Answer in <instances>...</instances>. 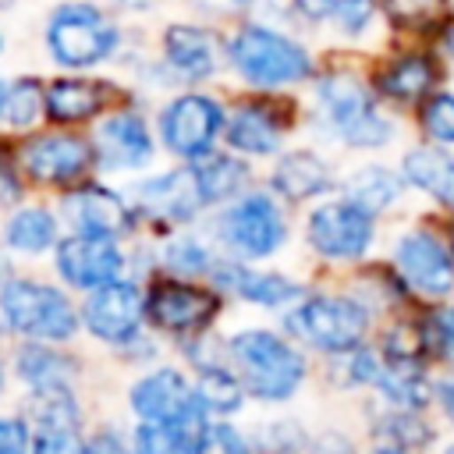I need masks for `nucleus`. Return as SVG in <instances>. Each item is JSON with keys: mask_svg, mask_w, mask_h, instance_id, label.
Returning <instances> with one entry per match:
<instances>
[{"mask_svg": "<svg viewBox=\"0 0 454 454\" xmlns=\"http://www.w3.org/2000/svg\"><path fill=\"white\" fill-rule=\"evenodd\" d=\"M312 124L358 153H380L401 138V114H394L365 74V53L330 50L309 82Z\"/></svg>", "mask_w": 454, "mask_h": 454, "instance_id": "f257e3e1", "label": "nucleus"}, {"mask_svg": "<svg viewBox=\"0 0 454 454\" xmlns=\"http://www.w3.org/2000/svg\"><path fill=\"white\" fill-rule=\"evenodd\" d=\"M227 64L238 71V78L259 92H291L316 78L323 57L312 50V43L277 21V18H245L234 25V32L223 43Z\"/></svg>", "mask_w": 454, "mask_h": 454, "instance_id": "f03ea898", "label": "nucleus"}, {"mask_svg": "<svg viewBox=\"0 0 454 454\" xmlns=\"http://www.w3.org/2000/svg\"><path fill=\"white\" fill-rule=\"evenodd\" d=\"M365 74L394 114H411L429 92L454 78V67L436 43L387 35L376 50L365 53Z\"/></svg>", "mask_w": 454, "mask_h": 454, "instance_id": "7ed1b4c3", "label": "nucleus"}, {"mask_svg": "<svg viewBox=\"0 0 454 454\" xmlns=\"http://www.w3.org/2000/svg\"><path fill=\"white\" fill-rule=\"evenodd\" d=\"M273 18L298 32H323L333 50L369 53L387 39L380 0H266Z\"/></svg>", "mask_w": 454, "mask_h": 454, "instance_id": "20e7f679", "label": "nucleus"}, {"mask_svg": "<svg viewBox=\"0 0 454 454\" xmlns=\"http://www.w3.org/2000/svg\"><path fill=\"white\" fill-rule=\"evenodd\" d=\"M117 46H121L117 21L89 0H67L53 7L46 21V50L60 67H71V71L96 67L110 60Z\"/></svg>", "mask_w": 454, "mask_h": 454, "instance_id": "39448f33", "label": "nucleus"}, {"mask_svg": "<svg viewBox=\"0 0 454 454\" xmlns=\"http://www.w3.org/2000/svg\"><path fill=\"white\" fill-rule=\"evenodd\" d=\"M231 355H234V362H238L248 390L255 397H262V401H284V397H291L294 387L305 376L301 355L287 340H280V337H273L266 330L238 333L231 340Z\"/></svg>", "mask_w": 454, "mask_h": 454, "instance_id": "423d86ee", "label": "nucleus"}, {"mask_svg": "<svg viewBox=\"0 0 454 454\" xmlns=\"http://www.w3.org/2000/svg\"><path fill=\"white\" fill-rule=\"evenodd\" d=\"M298 121V103L287 92H262L241 99L223 124L227 145L245 156H273L284 145V135Z\"/></svg>", "mask_w": 454, "mask_h": 454, "instance_id": "0eeeda50", "label": "nucleus"}, {"mask_svg": "<svg viewBox=\"0 0 454 454\" xmlns=\"http://www.w3.org/2000/svg\"><path fill=\"white\" fill-rule=\"evenodd\" d=\"M369 326V312L351 298H309L287 316V330L319 351H355Z\"/></svg>", "mask_w": 454, "mask_h": 454, "instance_id": "6e6552de", "label": "nucleus"}, {"mask_svg": "<svg viewBox=\"0 0 454 454\" xmlns=\"http://www.w3.org/2000/svg\"><path fill=\"white\" fill-rule=\"evenodd\" d=\"M4 319L28 337H46V340H64L74 330V312L67 298L57 287L35 284V280H14L0 294Z\"/></svg>", "mask_w": 454, "mask_h": 454, "instance_id": "1a4fd4ad", "label": "nucleus"}, {"mask_svg": "<svg viewBox=\"0 0 454 454\" xmlns=\"http://www.w3.org/2000/svg\"><path fill=\"white\" fill-rule=\"evenodd\" d=\"M227 114L213 96L202 92H184L177 99H170L160 114V135L163 145L184 160H199L209 153V145L216 142V135L223 131Z\"/></svg>", "mask_w": 454, "mask_h": 454, "instance_id": "9d476101", "label": "nucleus"}, {"mask_svg": "<svg viewBox=\"0 0 454 454\" xmlns=\"http://www.w3.org/2000/svg\"><path fill=\"white\" fill-rule=\"evenodd\" d=\"M309 241L330 259H358L372 241V213L351 199H333L312 209Z\"/></svg>", "mask_w": 454, "mask_h": 454, "instance_id": "9b49d317", "label": "nucleus"}, {"mask_svg": "<svg viewBox=\"0 0 454 454\" xmlns=\"http://www.w3.org/2000/svg\"><path fill=\"white\" fill-rule=\"evenodd\" d=\"M220 231L245 255H270L287 238V227H284V216H280L277 202L270 195H259V192L245 195L241 202H234L223 213Z\"/></svg>", "mask_w": 454, "mask_h": 454, "instance_id": "f8f14e48", "label": "nucleus"}, {"mask_svg": "<svg viewBox=\"0 0 454 454\" xmlns=\"http://www.w3.org/2000/svg\"><path fill=\"white\" fill-rule=\"evenodd\" d=\"M397 266L404 273V284L429 294L443 298L454 291V255L443 248V241L429 231H408L397 241Z\"/></svg>", "mask_w": 454, "mask_h": 454, "instance_id": "ddd939ff", "label": "nucleus"}, {"mask_svg": "<svg viewBox=\"0 0 454 454\" xmlns=\"http://www.w3.org/2000/svg\"><path fill=\"white\" fill-rule=\"evenodd\" d=\"M21 163L43 184H71L89 170L92 145L78 135H43L21 149Z\"/></svg>", "mask_w": 454, "mask_h": 454, "instance_id": "4468645a", "label": "nucleus"}, {"mask_svg": "<svg viewBox=\"0 0 454 454\" xmlns=\"http://www.w3.org/2000/svg\"><path fill=\"white\" fill-rule=\"evenodd\" d=\"M57 270L74 287H103L117 280V273L124 270V259L114 248V238L74 234L57 245Z\"/></svg>", "mask_w": 454, "mask_h": 454, "instance_id": "2eb2a0df", "label": "nucleus"}, {"mask_svg": "<svg viewBox=\"0 0 454 454\" xmlns=\"http://www.w3.org/2000/svg\"><path fill=\"white\" fill-rule=\"evenodd\" d=\"M131 408L153 422H195L202 401L184 383L181 372L160 369V372H153L131 387Z\"/></svg>", "mask_w": 454, "mask_h": 454, "instance_id": "dca6fc26", "label": "nucleus"}, {"mask_svg": "<svg viewBox=\"0 0 454 454\" xmlns=\"http://www.w3.org/2000/svg\"><path fill=\"white\" fill-rule=\"evenodd\" d=\"M142 309H145V301H142V294H138L135 284L110 280V284L96 287V294L85 301L82 312H85V326H89L96 337L121 344V340H128V337L138 330Z\"/></svg>", "mask_w": 454, "mask_h": 454, "instance_id": "f3484780", "label": "nucleus"}, {"mask_svg": "<svg viewBox=\"0 0 454 454\" xmlns=\"http://www.w3.org/2000/svg\"><path fill=\"white\" fill-rule=\"evenodd\" d=\"M397 167H401L408 188L454 209V149H443V145L419 138L401 153Z\"/></svg>", "mask_w": 454, "mask_h": 454, "instance_id": "a211bd4d", "label": "nucleus"}, {"mask_svg": "<svg viewBox=\"0 0 454 454\" xmlns=\"http://www.w3.org/2000/svg\"><path fill=\"white\" fill-rule=\"evenodd\" d=\"M96 153H99V163L114 170H131V167L149 163L153 138H149L145 121L131 110L110 114L96 131Z\"/></svg>", "mask_w": 454, "mask_h": 454, "instance_id": "6ab92c4d", "label": "nucleus"}, {"mask_svg": "<svg viewBox=\"0 0 454 454\" xmlns=\"http://www.w3.org/2000/svg\"><path fill=\"white\" fill-rule=\"evenodd\" d=\"M64 213L78 227V234L121 238V234L131 231V216H128L121 195H114V192H106L99 184H85V188L71 192L64 199Z\"/></svg>", "mask_w": 454, "mask_h": 454, "instance_id": "aec40b11", "label": "nucleus"}, {"mask_svg": "<svg viewBox=\"0 0 454 454\" xmlns=\"http://www.w3.org/2000/svg\"><path fill=\"white\" fill-rule=\"evenodd\" d=\"M220 39L199 25H170L163 32V60L188 82L209 78L220 67Z\"/></svg>", "mask_w": 454, "mask_h": 454, "instance_id": "412c9836", "label": "nucleus"}, {"mask_svg": "<svg viewBox=\"0 0 454 454\" xmlns=\"http://www.w3.org/2000/svg\"><path fill=\"white\" fill-rule=\"evenodd\" d=\"M145 312L167 330H195L216 312V294L192 284H156L145 298Z\"/></svg>", "mask_w": 454, "mask_h": 454, "instance_id": "4be33fe9", "label": "nucleus"}, {"mask_svg": "<svg viewBox=\"0 0 454 454\" xmlns=\"http://www.w3.org/2000/svg\"><path fill=\"white\" fill-rule=\"evenodd\" d=\"M138 202L145 213H153L160 220H188L206 202V195H202L195 167H184V170H170V174L145 181L138 188Z\"/></svg>", "mask_w": 454, "mask_h": 454, "instance_id": "5701e85b", "label": "nucleus"}, {"mask_svg": "<svg viewBox=\"0 0 454 454\" xmlns=\"http://www.w3.org/2000/svg\"><path fill=\"white\" fill-rule=\"evenodd\" d=\"M270 184L280 199L287 202H305V199H316L323 192L333 188V174H330V163L312 153V149H291L277 160L273 174H270Z\"/></svg>", "mask_w": 454, "mask_h": 454, "instance_id": "b1692460", "label": "nucleus"}, {"mask_svg": "<svg viewBox=\"0 0 454 454\" xmlns=\"http://www.w3.org/2000/svg\"><path fill=\"white\" fill-rule=\"evenodd\" d=\"M106 103H110V85L96 78H57L46 85V117L57 124L89 121Z\"/></svg>", "mask_w": 454, "mask_h": 454, "instance_id": "393cba45", "label": "nucleus"}, {"mask_svg": "<svg viewBox=\"0 0 454 454\" xmlns=\"http://www.w3.org/2000/svg\"><path fill=\"white\" fill-rule=\"evenodd\" d=\"M380 4H383L387 35H397V39L436 43L440 28L454 14L450 0H380Z\"/></svg>", "mask_w": 454, "mask_h": 454, "instance_id": "a878e982", "label": "nucleus"}, {"mask_svg": "<svg viewBox=\"0 0 454 454\" xmlns=\"http://www.w3.org/2000/svg\"><path fill=\"white\" fill-rule=\"evenodd\" d=\"M404 174H401V167H387V163H362V167H355L348 177H344V199H351V202H358L362 209H369L372 216L376 213H383V209H390L397 199H401V192H404Z\"/></svg>", "mask_w": 454, "mask_h": 454, "instance_id": "bb28decb", "label": "nucleus"}, {"mask_svg": "<svg viewBox=\"0 0 454 454\" xmlns=\"http://www.w3.org/2000/svg\"><path fill=\"white\" fill-rule=\"evenodd\" d=\"M415 135L422 142L454 149V78L447 85H440L436 92H429L411 114H408Z\"/></svg>", "mask_w": 454, "mask_h": 454, "instance_id": "cd10ccee", "label": "nucleus"}, {"mask_svg": "<svg viewBox=\"0 0 454 454\" xmlns=\"http://www.w3.org/2000/svg\"><path fill=\"white\" fill-rule=\"evenodd\" d=\"M220 280H227L241 298L259 301V305H284L291 298H298V284L277 277V273H252L241 266H223Z\"/></svg>", "mask_w": 454, "mask_h": 454, "instance_id": "c85d7f7f", "label": "nucleus"}, {"mask_svg": "<svg viewBox=\"0 0 454 454\" xmlns=\"http://www.w3.org/2000/svg\"><path fill=\"white\" fill-rule=\"evenodd\" d=\"M380 387H383V394L394 401V404H401V408H422L426 401H429V383H426V376H422V369H419V362H397V358H387V365H383V372H380V380H376Z\"/></svg>", "mask_w": 454, "mask_h": 454, "instance_id": "c756f323", "label": "nucleus"}, {"mask_svg": "<svg viewBox=\"0 0 454 454\" xmlns=\"http://www.w3.org/2000/svg\"><path fill=\"white\" fill-rule=\"evenodd\" d=\"M199 184H202V195L206 202H220V199H231L241 192V184L248 181V167L234 156H206L199 167Z\"/></svg>", "mask_w": 454, "mask_h": 454, "instance_id": "7c9ffc66", "label": "nucleus"}, {"mask_svg": "<svg viewBox=\"0 0 454 454\" xmlns=\"http://www.w3.org/2000/svg\"><path fill=\"white\" fill-rule=\"evenodd\" d=\"M184 426L192 422H153L135 429V454H192L195 443L188 440Z\"/></svg>", "mask_w": 454, "mask_h": 454, "instance_id": "2f4dec72", "label": "nucleus"}, {"mask_svg": "<svg viewBox=\"0 0 454 454\" xmlns=\"http://www.w3.org/2000/svg\"><path fill=\"white\" fill-rule=\"evenodd\" d=\"M43 110H46V92L39 89V82H28V78L7 82L0 117H4L11 128H28V124H35Z\"/></svg>", "mask_w": 454, "mask_h": 454, "instance_id": "473e14b6", "label": "nucleus"}, {"mask_svg": "<svg viewBox=\"0 0 454 454\" xmlns=\"http://www.w3.org/2000/svg\"><path fill=\"white\" fill-rule=\"evenodd\" d=\"M7 241L21 252H43L50 241H53V216L39 206H28V209H18L7 223Z\"/></svg>", "mask_w": 454, "mask_h": 454, "instance_id": "72a5a7b5", "label": "nucleus"}, {"mask_svg": "<svg viewBox=\"0 0 454 454\" xmlns=\"http://www.w3.org/2000/svg\"><path fill=\"white\" fill-rule=\"evenodd\" d=\"M202 408H213V411H234L241 408V387L231 372L216 369V365H206L199 372V387H195Z\"/></svg>", "mask_w": 454, "mask_h": 454, "instance_id": "f704fd0d", "label": "nucleus"}, {"mask_svg": "<svg viewBox=\"0 0 454 454\" xmlns=\"http://www.w3.org/2000/svg\"><path fill=\"white\" fill-rule=\"evenodd\" d=\"M18 369L35 387H53V383H60L67 376V362L57 358L53 351H46V348H25L18 355Z\"/></svg>", "mask_w": 454, "mask_h": 454, "instance_id": "c9c22d12", "label": "nucleus"}, {"mask_svg": "<svg viewBox=\"0 0 454 454\" xmlns=\"http://www.w3.org/2000/svg\"><path fill=\"white\" fill-rule=\"evenodd\" d=\"M192 454H245V440L231 426L213 422L195 436V450Z\"/></svg>", "mask_w": 454, "mask_h": 454, "instance_id": "e433bc0d", "label": "nucleus"}, {"mask_svg": "<svg viewBox=\"0 0 454 454\" xmlns=\"http://www.w3.org/2000/svg\"><path fill=\"white\" fill-rule=\"evenodd\" d=\"M32 454H85V443L78 440L74 426H39Z\"/></svg>", "mask_w": 454, "mask_h": 454, "instance_id": "4c0bfd02", "label": "nucleus"}, {"mask_svg": "<svg viewBox=\"0 0 454 454\" xmlns=\"http://www.w3.org/2000/svg\"><path fill=\"white\" fill-rule=\"evenodd\" d=\"M426 340H429V348H433L440 358L454 362V309H440V312L429 316V323H426Z\"/></svg>", "mask_w": 454, "mask_h": 454, "instance_id": "58836bf2", "label": "nucleus"}, {"mask_svg": "<svg viewBox=\"0 0 454 454\" xmlns=\"http://www.w3.org/2000/svg\"><path fill=\"white\" fill-rule=\"evenodd\" d=\"M167 262L177 266V270H206V252L195 241H177L167 252Z\"/></svg>", "mask_w": 454, "mask_h": 454, "instance_id": "ea45409f", "label": "nucleus"}, {"mask_svg": "<svg viewBox=\"0 0 454 454\" xmlns=\"http://www.w3.org/2000/svg\"><path fill=\"white\" fill-rule=\"evenodd\" d=\"M0 454H28V433L14 419H0Z\"/></svg>", "mask_w": 454, "mask_h": 454, "instance_id": "a19ab883", "label": "nucleus"}, {"mask_svg": "<svg viewBox=\"0 0 454 454\" xmlns=\"http://www.w3.org/2000/svg\"><path fill=\"white\" fill-rule=\"evenodd\" d=\"M85 454H128V447L114 436V433H99L85 443Z\"/></svg>", "mask_w": 454, "mask_h": 454, "instance_id": "79ce46f5", "label": "nucleus"}, {"mask_svg": "<svg viewBox=\"0 0 454 454\" xmlns=\"http://www.w3.org/2000/svg\"><path fill=\"white\" fill-rule=\"evenodd\" d=\"M436 46H440V53L450 60V67H454V14L447 18V25L440 28V35H436Z\"/></svg>", "mask_w": 454, "mask_h": 454, "instance_id": "37998d69", "label": "nucleus"}, {"mask_svg": "<svg viewBox=\"0 0 454 454\" xmlns=\"http://www.w3.org/2000/svg\"><path fill=\"white\" fill-rule=\"evenodd\" d=\"M436 397H440V404H443L447 419H454V376H450V380H443V383L436 387Z\"/></svg>", "mask_w": 454, "mask_h": 454, "instance_id": "c03bdc74", "label": "nucleus"}, {"mask_svg": "<svg viewBox=\"0 0 454 454\" xmlns=\"http://www.w3.org/2000/svg\"><path fill=\"white\" fill-rule=\"evenodd\" d=\"M106 4H114L117 11H149L153 7V0H106Z\"/></svg>", "mask_w": 454, "mask_h": 454, "instance_id": "a18cd8bd", "label": "nucleus"}, {"mask_svg": "<svg viewBox=\"0 0 454 454\" xmlns=\"http://www.w3.org/2000/svg\"><path fill=\"white\" fill-rule=\"evenodd\" d=\"M227 7H255V4H266V0H220Z\"/></svg>", "mask_w": 454, "mask_h": 454, "instance_id": "49530a36", "label": "nucleus"}, {"mask_svg": "<svg viewBox=\"0 0 454 454\" xmlns=\"http://www.w3.org/2000/svg\"><path fill=\"white\" fill-rule=\"evenodd\" d=\"M4 92H7V82H0V106H4Z\"/></svg>", "mask_w": 454, "mask_h": 454, "instance_id": "de8ad7c7", "label": "nucleus"}, {"mask_svg": "<svg viewBox=\"0 0 454 454\" xmlns=\"http://www.w3.org/2000/svg\"><path fill=\"white\" fill-rule=\"evenodd\" d=\"M7 4H11V0H0V7H7Z\"/></svg>", "mask_w": 454, "mask_h": 454, "instance_id": "09e8293b", "label": "nucleus"}, {"mask_svg": "<svg viewBox=\"0 0 454 454\" xmlns=\"http://www.w3.org/2000/svg\"><path fill=\"white\" fill-rule=\"evenodd\" d=\"M0 50H4V35H0Z\"/></svg>", "mask_w": 454, "mask_h": 454, "instance_id": "8fccbe9b", "label": "nucleus"}, {"mask_svg": "<svg viewBox=\"0 0 454 454\" xmlns=\"http://www.w3.org/2000/svg\"><path fill=\"white\" fill-rule=\"evenodd\" d=\"M447 454H454V447H450V450H447Z\"/></svg>", "mask_w": 454, "mask_h": 454, "instance_id": "3c124183", "label": "nucleus"}, {"mask_svg": "<svg viewBox=\"0 0 454 454\" xmlns=\"http://www.w3.org/2000/svg\"><path fill=\"white\" fill-rule=\"evenodd\" d=\"M0 387H4V376H0Z\"/></svg>", "mask_w": 454, "mask_h": 454, "instance_id": "603ef678", "label": "nucleus"}, {"mask_svg": "<svg viewBox=\"0 0 454 454\" xmlns=\"http://www.w3.org/2000/svg\"><path fill=\"white\" fill-rule=\"evenodd\" d=\"M450 4H454V0H450Z\"/></svg>", "mask_w": 454, "mask_h": 454, "instance_id": "864d4df0", "label": "nucleus"}]
</instances>
